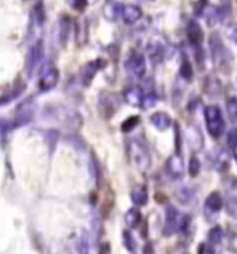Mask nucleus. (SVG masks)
Here are the masks:
<instances>
[{"instance_id": "nucleus-5", "label": "nucleus", "mask_w": 237, "mask_h": 254, "mask_svg": "<svg viewBox=\"0 0 237 254\" xmlns=\"http://www.w3.org/2000/svg\"><path fill=\"white\" fill-rule=\"evenodd\" d=\"M223 207V198L219 191H212L211 194L208 195L205 200V209L207 212H212V214H218Z\"/></svg>"}, {"instance_id": "nucleus-22", "label": "nucleus", "mask_w": 237, "mask_h": 254, "mask_svg": "<svg viewBox=\"0 0 237 254\" xmlns=\"http://www.w3.org/2000/svg\"><path fill=\"white\" fill-rule=\"evenodd\" d=\"M172 254H188V252L184 250V249H176V250L172 252Z\"/></svg>"}, {"instance_id": "nucleus-8", "label": "nucleus", "mask_w": 237, "mask_h": 254, "mask_svg": "<svg viewBox=\"0 0 237 254\" xmlns=\"http://www.w3.org/2000/svg\"><path fill=\"white\" fill-rule=\"evenodd\" d=\"M188 142H190V145L193 147L194 150H200L202 147V142H204L202 141V135H201L200 130L195 128L194 126L188 131Z\"/></svg>"}, {"instance_id": "nucleus-15", "label": "nucleus", "mask_w": 237, "mask_h": 254, "mask_svg": "<svg viewBox=\"0 0 237 254\" xmlns=\"http://www.w3.org/2000/svg\"><path fill=\"white\" fill-rule=\"evenodd\" d=\"M200 169H201L200 159H198L197 157H191V159H190V166H188V172H190V176H191V178L198 176Z\"/></svg>"}, {"instance_id": "nucleus-12", "label": "nucleus", "mask_w": 237, "mask_h": 254, "mask_svg": "<svg viewBox=\"0 0 237 254\" xmlns=\"http://www.w3.org/2000/svg\"><path fill=\"white\" fill-rule=\"evenodd\" d=\"M141 17V10L138 7L130 6L124 10V20L127 23H134L135 20H138Z\"/></svg>"}, {"instance_id": "nucleus-20", "label": "nucleus", "mask_w": 237, "mask_h": 254, "mask_svg": "<svg viewBox=\"0 0 237 254\" xmlns=\"http://www.w3.org/2000/svg\"><path fill=\"white\" fill-rule=\"evenodd\" d=\"M228 35H229L230 41L232 42H235L237 45V24L236 25H232L229 28V31H228Z\"/></svg>"}, {"instance_id": "nucleus-9", "label": "nucleus", "mask_w": 237, "mask_h": 254, "mask_svg": "<svg viewBox=\"0 0 237 254\" xmlns=\"http://www.w3.org/2000/svg\"><path fill=\"white\" fill-rule=\"evenodd\" d=\"M219 21L226 23L232 15V3L230 0H221V6H219Z\"/></svg>"}, {"instance_id": "nucleus-16", "label": "nucleus", "mask_w": 237, "mask_h": 254, "mask_svg": "<svg viewBox=\"0 0 237 254\" xmlns=\"http://www.w3.org/2000/svg\"><path fill=\"white\" fill-rule=\"evenodd\" d=\"M180 74H181V77L185 78V80H191V77H193V68H191L190 62H187V60L183 62V64H181V67H180Z\"/></svg>"}, {"instance_id": "nucleus-10", "label": "nucleus", "mask_w": 237, "mask_h": 254, "mask_svg": "<svg viewBox=\"0 0 237 254\" xmlns=\"http://www.w3.org/2000/svg\"><path fill=\"white\" fill-rule=\"evenodd\" d=\"M223 236V231L221 226H215V228H212L209 233H208V239H209V243L211 245H219L221 243V240H222Z\"/></svg>"}, {"instance_id": "nucleus-23", "label": "nucleus", "mask_w": 237, "mask_h": 254, "mask_svg": "<svg viewBox=\"0 0 237 254\" xmlns=\"http://www.w3.org/2000/svg\"><path fill=\"white\" fill-rule=\"evenodd\" d=\"M233 155H235V158H236V161H237V145L233 147Z\"/></svg>"}, {"instance_id": "nucleus-1", "label": "nucleus", "mask_w": 237, "mask_h": 254, "mask_svg": "<svg viewBox=\"0 0 237 254\" xmlns=\"http://www.w3.org/2000/svg\"><path fill=\"white\" fill-rule=\"evenodd\" d=\"M209 48H211V55H212V60L216 66L219 68H222L225 73H229V68L233 64L235 56L230 49L226 48V45L223 44L222 37L219 32H214L209 37Z\"/></svg>"}, {"instance_id": "nucleus-11", "label": "nucleus", "mask_w": 237, "mask_h": 254, "mask_svg": "<svg viewBox=\"0 0 237 254\" xmlns=\"http://www.w3.org/2000/svg\"><path fill=\"white\" fill-rule=\"evenodd\" d=\"M226 111L229 115V119L232 122H236L237 120V98L232 97L228 99L226 102Z\"/></svg>"}, {"instance_id": "nucleus-13", "label": "nucleus", "mask_w": 237, "mask_h": 254, "mask_svg": "<svg viewBox=\"0 0 237 254\" xmlns=\"http://www.w3.org/2000/svg\"><path fill=\"white\" fill-rule=\"evenodd\" d=\"M229 166V155L226 151H219L218 158H216V169L218 171H225Z\"/></svg>"}, {"instance_id": "nucleus-6", "label": "nucleus", "mask_w": 237, "mask_h": 254, "mask_svg": "<svg viewBox=\"0 0 237 254\" xmlns=\"http://www.w3.org/2000/svg\"><path fill=\"white\" fill-rule=\"evenodd\" d=\"M205 91L209 94V97L216 98L221 95V91H222V87H221V81L216 78L215 75H209L205 78Z\"/></svg>"}, {"instance_id": "nucleus-4", "label": "nucleus", "mask_w": 237, "mask_h": 254, "mask_svg": "<svg viewBox=\"0 0 237 254\" xmlns=\"http://www.w3.org/2000/svg\"><path fill=\"white\" fill-rule=\"evenodd\" d=\"M187 37H188V41L190 44L198 49L202 45V41H204V32L201 30L200 24L197 23L195 20H191L188 25H187Z\"/></svg>"}, {"instance_id": "nucleus-19", "label": "nucleus", "mask_w": 237, "mask_h": 254, "mask_svg": "<svg viewBox=\"0 0 237 254\" xmlns=\"http://www.w3.org/2000/svg\"><path fill=\"white\" fill-rule=\"evenodd\" d=\"M138 219H140V214L137 212V211H131L130 212V215L127 217V222H128V225H135L137 222H138Z\"/></svg>"}, {"instance_id": "nucleus-3", "label": "nucleus", "mask_w": 237, "mask_h": 254, "mask_svg": "<svg viewBox=\"0 0 237 254\" xmlns=\"http://www.w3.org/2000/svg\"><path fill=\"white\" fill-rule=\"evenodd\" d=\"M188 222V218L183 217L180 218L178 212L173 207L168 208V214H166V226H165V233L166 235H172L178 229H184Z\"/></svg>"}, {"instance_id": "nucleus-14", "label": "nucleus", "mask_w": 237, "mask_h": 254, "mask_svg": "<svg viewBox=\"0 0 237 254\" xmlns=\"http://www.w3.org/2000/svg\"><path fill=\"white\" fill-rule=\"evenodd\" d=\"M154 123L159 128H166V127L169 126L171 120L168 118V115H165V113H156L155 116H154Z\"/></svg>"}, {"instance_id": "nucleus-2", "label": "nucleus", "mask_w": 237, "mask_h": 254, "mask_svg": "<svg viewBox=\"0 0 237 254\" xmlns=\"http://www.w3.org/2000/svg\"><path fill=\"white\" fill-rule=\"evenodd\" d=\"M205 122L209 134L212 137H221L225 130V120L222 118L221 109L218 106H207L205 108Z\"/></svg>"}, {"instance_id": "nucleus-18", "label": "nucleus", "mask_w": 237, "mask_h": 254, "mask_svg": "<svg viewBox=\"0 0 237 254\" xmlns=\"http://www.w3.org/2000/svg\"><path fill=\"white\" fill-rule=\"evenodd\" d=\"M228 144H229L230 147L237 145V127L232 128L229 131V134H228Z\"/></svg>"}, {"instance_id": "nucleus-21", "label": "nucleus", "mask_w": 237, "mask_h": 254, "mask_svg": "<svg viewBox=\"0 0 237 254\" xmlns=\"http://www.w3.org/2000/svg\"><path fill=\"white\" fill-rule=\"evenodd\" d=\"M144 254H154V247H152L151 243H148V245L145 246V249H144Z\"/></svg>"}, {"instance_id": "nucleus-17", "label": "nucleus", "mask_w": 237, "mask_h": 254, "mask_svg": "<svg viewBox=\"0 0 237 254\" xmlns=\"http://www.w3.org/2000/svg\"><path fill=\"white\" fill-rule=\"evenodd\" d=\"M208 4H209V0H198L197 4H195V8H194L195 15H197V17H202V14H204V11H205V8H207Z\"/></svg>"}, {"instance_id": "nucleus-7", "label": "nucleus", "mask_w": 237, "mask_h": 254, "mask_svg": "<svg viewBox=\"0 0 237 254\" xmlns=\"http://www.w3.org/2000/svg\"><path fill=\"white\" fill-rule=\"evenodd\" d=\"M168 168H169V172H171L175 178L181 176V175H183V171H184V168H183V161H181V158L180 157H172L171 159H169Z\"/></svg>"}]
</instances>
